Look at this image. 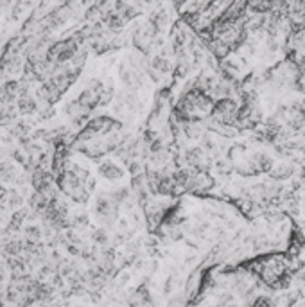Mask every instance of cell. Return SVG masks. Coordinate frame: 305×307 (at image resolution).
<instances>
[{"label": "cell", "instance_id": "obj_8", "mask_svg": "<svg viewBox=\"0 0 305 307\" xmlns=\"http://www.w3.org/2000/svg\"><path fill=\"white\" fill-rule=\"evenodd\" d=\"M7 192H9L7 189L0 185V201H5V198H7Z\"/></svg>", "mask_w": 305, "mask_h": 307}, {"label": "cell", "instance_id": "obj_7", "mask_svg": "<svg viewBox=\"0 0 305 307\" xmlns=\"http://www.w3.org/2000/svg\"><path fill=\"white\" fill-rule=\"evenodd\" d=\"M5 205H7V209L9 210H13V209H22V205H23V196L20 194V191L18 189H11V191L7 192V198H5Z\"/></svg>", "mask_w": 305, "mask_h": 307}, {"label": "cell", "instance_id": "obj_2", "mask_svg": "<svg viewBox=\"0 0 305 307\" xmlns=\"http://www.w3.org/2000/svg\"><path fill=\"white\" fill-rule=\"evenodd\" d=\"M99 173H101V176H104L106 180H119L122 178V169L119 167V165H115L113 162H103V164L99 165Z\"/></svg>", "mask_w": 305, "mask_h": 307}, {"label": "cell", "instance_id": "obj_5", "mask_svg": "<svg viewBox=\"0 0 305 307\" xmlns=\"http://www.w3.org/2000/svg\"><path fill=\"white\" fill-rule=\"evenodd\" d=\"M16 108H18V113H22V115H31V113L38 111L36 99L32 97H20L16 101Z\"/></svg>", "mask_w": 305, "mask_h": 307}, {"label": "cell", "instance_id": "obj_1", "mask_svg": "<svg viewBox=\"0 0 305 307\" xmlns=\"http://www.w3.org/2000/svg\"><path fill=\"white\" fill-rule=\"evenodd\" d=\"M18 173H20V171H16V167H14L13 162H9V160H2V162H0V182L14 183Z\"/></svg>", "mask_w": 305, "mask_h": 307}, {"label": "cell", "instance_id": "obj_6", "mask_svg": "<svg viewBox=\"0 0 305 307\" xmlns=\"http://www.w3.org/2000/svg\"><path fill=\"white\" fill-rule=\"evenodd\" d=\"M22 234L23 239L34 241V243H41V239H43V230L38 225H27V227H23Z\"/></svg>", "mask_w": 305, "mask_h": 307}, {"label": "cell", "instance_id": "obj_3", "mask_svg": "<svg viewBox=\"0 0 305 307\" xmlns=\"http://www.w3.org/2000/svg\"><path fill=\"white\" fill-rule=\"evenodd\" d=\"M50 207V201L41 194V192H32L31 198H29V209L34 210L38 214H43L45 210Z\"/></svg>", "mask_w": 305, "mask_h": 307}, {"label": "cell", "instance_id": "obj_4", "mask_svg": "<svg viewBox=\"0 0 305 307\" xmlns=\"http://www.w3.org/2000/svg\"><path fill=\"white\" fill-rule=\"evenodd\" d=\"M4 254L5 257H18L23 252V239H9L4 241Z\"/></svg>", "mask_w": 305, "mask_h": 307}]
</instances>
